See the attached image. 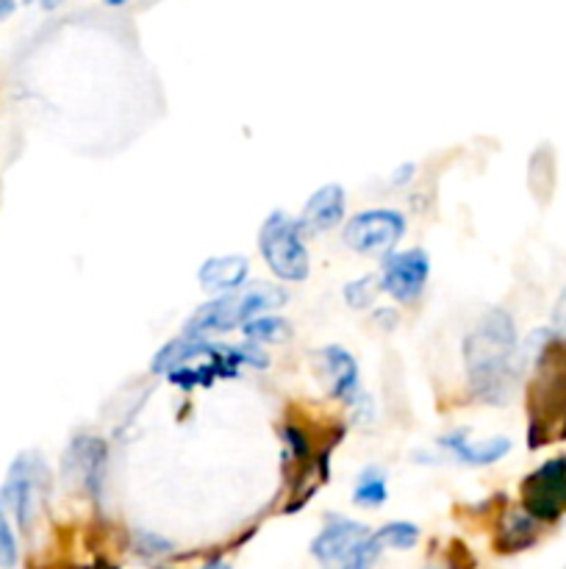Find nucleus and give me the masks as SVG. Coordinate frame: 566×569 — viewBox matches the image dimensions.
I'll use <instances>...</instances> for the list:
<instances>
[{"instance_id":"f257e3e1","label":"nucleus","mask_w":566,"mask_h":569,"mask_svg":"<svg viewBox=\"0 0 566 569\" xmlns=\"http://www.w3.org/2000/svg\"><path fill=\"white\" fill-rule=\"evenodd\" d=\"M466 372L477 400L492 406L508 403L516 370V328L503 309L488 311L464 345Z\"/></svg>"},{"instance_id":"f03ea898","label":"nucleus","mask_w":566,"mask_h":569,"mask_svg":"<svg viewBox=\"0 0 566 569\" xmlns=\"http://www.w3.org/2000/svg\"><path fill=\"white\" fill-rule=\"evenodd\" d=\"M530 448L566 439V339L544 337L527 389Z\"/></svg>"},{"instance_id":"7ed1b4c3","label":"nucleus","mask_w":566,"mask_h":569,"mask_svg":"<svg viewBox=\"0 0 566 569\" xmlns=\"http://www.w3.org/2000/svg\"><path fill=\"white\" fill-rule=\"evenodd\" d=\"M289 295L281 287H272V283H259V287L242 289L239 295H225V298H216L214 303L203 306V309L194 311L186 322V337L200 339L203 333H225L233 331L236 326H247L250 320L261 317V311L277 309V306L286 303Z\"/></svg>"},{"instance_id":"20e7f679","label":"nucleus","mask_w":566,"mask_h":569,"mask_svg":"<svg viewBox=\"0 0 566 569\" xmlns=\"http://www.w3.org/2000/svg\"><path fill=\"white\" fill-rule=\"evenodd\" d=\"M383 545L366 526L344 517H331L325 531L314 539L311 553L325 569H372L381 559Z\"/></svg>"},{"instance_id":"39448f33","label":"nucleus","mask_w":566,"mask_h":569,"mask_svg":"<svg viewBox=\"0 0 566 569\" xmlns=\"http://www.w3.org/2000/svg\"><path fill=\"white\" fill-rule=\"evenodd\" d=\"M259 248L277 278H283V281H305L309 278V250L303 244V222L275 211L261 226Z\"/></svg>"},{"instance_id":"423d86ee","label":"nucleus","mask_w":566,"mask_h":569,"mask_svg":"<svg viewBox=\"0 0 566 569\" xmlns=\"http://www.w3.org/2000/svg\"><path fill=\"white\" fill-rule=\"evenodd\" d=\"M405 220L400 211L375 209L355 214L344 228V244L355 253L364 256H386L392 253L394 244L403 239Z\"/></svg>"},{"instance_id":"0eeeda50","label":"nucleus","mask_w":566,"mask_h":569,"mask_svg":"<svg viewBox=\"0 0 566 569\" xmlns=\"http://www.w3.org/2000/svg\"><path fill=\"white\" fill-rule=\"evenodd\" d=\"M522 503L533 520H558L566 511V459L538 467L522 483Z\"/></svg>"},{"instance_id":"6e6552de","label":"nucleus","mask_w":566,"mask_h":569,"mask_svg":"<svg viewBox=\"0 0 566 569\" xmlns=\"http://www.w3.org/2000/svg\"><path fill=\"white\" fill-rule=\"evenodd\" d=\"M427 276H431V259H427L425 250H403V253H394L386 259L381 287L386 289L394 300L408 303V300L420 298V292L425 289Z\"/></svg>"},{"instance_id":"1a4fd4ad","label":"nucleus","mask_w":566,"mask_h":569,"mask_svg":"<svg viewBox=\"0 0 566 569\" xmlns=\"http://www.w3.org/2000/svg\"><path fill=\"white\" fill-rule=\"evenodd\" d=\"M39 472H42V461L33 456H20L11 465L6 487L0 492V503L9 506L17 517V526L28 531L33 520V506H37V489H39Z\"/></svg>"},{"instance_id":"9d476101","label":"nucleus","mask_w":566,"mask_h":569,"mask_svg":"<svg viewBox=\"0 0 566 569\" xmlns=\"http://www.w3.org/2000/svg\"><path fill=\"white\" fill-rule=\"evenodd\" d=\"M105 459H109V450L100 439H75L72 448L64 456V478L67 481H75L87 489L89 495L100 492V483H103L105 472Z\"/></svg>"},{"instance_id":"9b49d317","label":"nucleus","mask_w":566,"mask_h":569,"mask_svg":"<svg viewBox=\"0 0 566 569\" xmlns=\"http://www.w3.org/2000/svg\"><path fill=\"white\" fill-rule=\"evenodd\" d=\"M316 361H320V376L331 398L355 403L358 400V365H355L353 356L331 345V348L320 350Z\"/></svg>"},{"instance_id":"f8f14e48","label":"nucleus","mask_w":566,"mask_h":569,"mask_svg":"<svg viewBox=\"0 0 566 569\" xmlns=\"http://www.w3.org/2000/svg\"><path fill=\"white\" fill-rule=\"evenodd\" d=\"M344 217V189L338 183H327V187L316 189L303 206V228L311 231H331L342 222Z\"/></svg>"},{"instance_id":"ddd939ff","label":"nucleus","mask_w":566,"mask_h":569,"mask_svg":"<svg viewBox=\"0 0 566 569\" xmlns=\"http://www.w3.org/2000/svg\"><path fill=\"white\" fill-rule=\"evenodd\" d=\"M250 264L244 256H220V259H209L200 267V283L205 292H236L242 283L247 281Z\"/></svg>"},{"instance_id":"4468645a","label":"nucleus","mask_w":566,"mask_h":569,"mask_svg":"<svg viewBox=\"0 0 566 569\" xmlns=\"http://www.w3.org/2000/svg\"><path fill=\"white\" fill-rule=\"evenodd\" d=\"M442 448L453 450L455 459L464 461V465L488 467L508 453L511 442L505 437L486 439V442H466V433L455 431V433H447V437H442Z\"/></svg>"},{"instance_id":"2eb2a0df","label":"nucleus","mask_w":566,"mask_h":569,"mask_svg":"<svg viewBox=\"0 0 566 569\" xmlns=\"http://www.w3.org/2000/svg\"><path fill=\"white\" fill-rule=\"evenodd\" d=\"M386 476L377 467H366L358 478V487H355L353 500L358 506H366V509H375V506L386 503Z\"/></svg>"},{"instance_id":"dca6fc26","label":"nucleus","mask_w":566,"mask_h":569,"mask_svg":"<svg viewBox=\"0 0 566 569\" xmlns=\"http://www.w3.org/2000/svg\"><path fill=\"white\" fill-rule=\"evenodd\" d=\"M244 333H247L250 342H289L292 339V326L281 317H255L244 326Z\"/></svg>"},{"instance_id":"f3484780","label":"nucleus","mask_w":566,"mask_h":569,"mask_svg":"<svg viewBox=\"0 0 566 569\" xmlns=\"http://www.w3.org/2000/svg\"><path fill=\"white\" fill-rule=\"evenodd\" d=\"M533 539H536L533 517L527 515V511L525 515H508V526H505V533H503L505 550L527 548V545H533Z\"/></svg>"},{"instance_id":"a211bd4d","label":"nucleus","mask_w":566,"mask_h":569,"mask_svg":"<svg viewBox=\"0 0 566 569\" xmlns=\"http://www.w3.org/2000/svg\"><path fill=\"white\" fill-rule=\"evenodd\" d=\"M375 537L383 548L408 550L414 548L416 539H420V528L411 526V522H392V526H383Z\"/></svg>"},{"instance_id":"6ab92c4d","label":"nucleus","mask_w":566,"mask_h":569,"mask_svg":"<svg viewBox=\"0 0 566 569\" xmlns=\"http://www.w3.org/2000/svg\"><path fill=\"white\" fill-rule=\"evenodd\" d=\"M375 278H361V281H353L344 287V300H347L353 309H366V306L372 303V298H375Z\"/></svg>"},{"instance_id":"aec40b11","label":"nucleus","mask_w":566,"mask_h":569,"mask_svg":"<svg viewBox=\"0 0 566 569\" xmlns=\"http://www.w3.org/2000/svg\"><path fill=\"white\" fill-rule=\"evenodd\" d=\"M17 565V539L11 533L9 520H6L3 503H0V567L11 569Z\"/></svg>"},{"instance_id":"412c9836","label":"nucleus","mask_w":566,"mask_h":569,"mask_svg":"<svg viewBox=\"0 0 566 569\" xmlns=\"http://www.w3.org/2000/svg\"><path fill=\"white\" fill-rule=\"evenodd\" d=\"M137 550L142 556H161V553H170L172 545L166 542V539L155 537V533L142 531V533H137Z\"/></svg>"},{"instance_id":"4be33fe9","label":"nucleus","mask_w":566,"mask_h":569,"mask_svg":"<svg viewBox=\"0 0 566 569\" xmlns=\"http://www.w3.org/2000/svg\"><path fill=\"white\" fill-rule=\"evenodd\" d=\"M555 328L566 337V292L560 295L558 300V309H555Z\"/></svg>"},{"instance_id":"5701e85b","label":"nucleus","mask_w":566,"mask_h":569,"mask_svg":"<svg viewBox=\"0 0 566 569\" xmlns=\"http://www.w3.org/2000/svg\"><path fill=\"white\" fill-rule=\"evenodd\" d=\"M411 172H416V167H414V164H403V167H400V170L392 176V183H397V187H403V183L411 181Z\"/></svg>"},{"instance_id":"b1692460","label":"nucleus","mask_w":566,"mask_h":569,"mask_svg":"<svg viewBox=\"0 0 566 569\" xmlns=\"http://www.w3.org/2000/svg\"><path fill=\"white\" fill-rule=\"evenodd\" d=\"M11 9H14V3H11V0H3V3H0V20H3L6 14H11Z\"/></svg>"},{"instance_id":"393cba45","label":"nucleus","mask_w":566,"mask_h":569,"mask_svg":"<svg viewBox=\"0 0 566 569\" xmlns=\"http://www.w3.org/2000/svg\"><path fill=\"white\" fill-rule=\"evenodd\" d=\"M203 569H231L225 565V561H211V565H205Z\"/></svg>"},{"instance_id":"a878e982","label":"nucleus","mask_w":566,"mask_h":569,"mask_svg":"<svg viewBox=\"0 0 566 569\" xmlns=\"http://www.w3.org/2000/svg\"><path fill=\"white\" fill-rule=\"evenodd\" d=\"M59 3H61V0H42L44 9H55V6H59Z\"/></svg>"},{"instance_id":"bb28decb","label":"nucleus","mask_w":566,"mask_h":569,"mask_svg":"<svg viewBox=\"0 0 566 569\" xmlns=\"http://www.w3.org/2000/svg\"><path fill=\"white\" fill-rule=\"evenodd\" d=\"M92 569H111V567H105V565H98V567H92Z\"/></svg>"},{"instance_id":"cd10ccee","label":"nucleus","mask_w":566,"mask_h":569,"mask_svg":"<svg viewBox=\"0 0 566 569\" xmlns=\"http://www.w3.org/2000/svg\"><path fill=\"white\" fill-rule=\"evenodd\" d=\"M0 3H3V0H0Z\"/></svg>"}]
</instances>
